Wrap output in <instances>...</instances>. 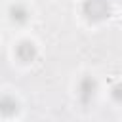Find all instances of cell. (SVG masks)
Returning <instances> with one entry per match:
<instances>
[{
    "instance_id": "1",
    "label": "cell",
    "mask_w": 122,
    "mask_h": 122,
    "mask_svg": "<svg viewBox=\"0 0 122 122\" xmlns=\"http://www.w3.org/2000/svg\"><path fill=\"white\" fill-rule=\"evenodd\" d=\"M82 11L88 21L99 23L111 15V4L109 0H86L82 4Z\"/></svg>"
},
{
    "instance_id": "2",
    "label": "cell",
    "mask_w": 122,
    "mask_h": 122,
    "mask_svg": "<svg viewBox=\"0 0 122 122\" xmlns=\"http://www.w3.org/2000/svg\"><path fill=\"white\" fill-rule=\"evenodd\" d=\"M15 55H17V59L23 61V63H32V61L36 59V55H38V50H36V46H34L30 40H23V42L17 44Z\"/></svg>"
},
{
    "instance_id": "3",
    "label": "cell",
    "mask_w": 122,
    "mask_h": 122,
    "mask_svg": "<svg viewBox=\"0 0 122 122\" xmlns=\"http://www.w3.org/2000/svg\"><path fill=\"white\" fill-rule=\"evenodd\" d=\"M95 90H97V82L92 76H84L78 82V97H80V101L82 103H90L92 97L95 95Z\"/></svg>"
},
{
    "instance_id": "4",
    "label": "cell",
    "mask_w": 122,
    "mask_h": 122,
    "mask_svg": "<svg viewBox=\"0 0 122 122\" xmlns=\"http://www.w3.org/2000/svg\"><path fill=\"white\" fill-rule=\"evenodd\" d=\"M29 10L23 6V4H13L11 8H10V19L13 21V23H17V25H23V23H27V19H29Z\"/></svg>"
},
{
    "instance_id": "5",
    "label": "cell",
    "mask_w": 122,
    "mask_h": 122,
    "mask_svg": "<svg viewBox=\"0 0 122 122\" xmlns=\"http://www.w3.org/2000/svg\"><path fill=\"white\" fill-rule=\"evenodd\" d=\"M17 111H19L17 101H15L13 97H10V95H4L2 101H0V112H2L4 116H11V114H15Z\"/></svg>"
},
{
    "instance_id": "6",
    "label": "cell",
    "mask_w": 122,
    "mask_h": 122,
    "mask_svg": "<svg viewBox=\"0 0 122 122\" xmlns=\"http://www.w3.org/2000/svg\"><path fill=\"white\" fill-rule=\"evenodd\" d=\"M111 95H112V99H114L116 103H120V101H122V84H116V86L112 88Z\"/></svg>"
}]
</instances>
